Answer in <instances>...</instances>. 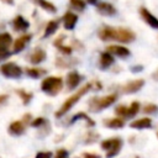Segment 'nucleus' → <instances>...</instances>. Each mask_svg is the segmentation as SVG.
I'll list each match as a JSON object with an SVG mask.
<instances>
[{
  "label": "nucleus",
  "instance_id": "nucleus-1",
  "mask_svg": "<svg viewBox=\"0 0 158 158\" xmlns=\"http://www.w3.org/2000/svg\"><path fill=\"white\" fill-rule=\"evenodd\" d=\"M91 86H93L91 83H88V84H85L83 88H80L75 94H73L72 96H69V98L63 102V105L60 106V109L56 112V116H57V117H60V116H63L65 112H68V111L80 100V98H81L83 95H85V94L91 89Z\"/></svg>",
  "mask_w": 158,
  "mask_h": 158
},
{
  "label": "nucleus",
  "instance_id": "nucleus-2",
  "mask_svg": "<svg viewBox=\"0 0 158 158\" xmlns=\"http://www.w3.org/2000/svg\"><path fill=\"white\" fill-rule=\"evenodd\" d=\"M62 88H63V80L59 77H47L41 83V90L49 96L57 95L62 90Z\"/></svg>",
  "mask_w": 158,
  "mask_h": 158
},
{
  "label": "nucleus",
  "instance_id": "nucleus-3",
  "mask_svg": "<svg viewBox=\"0 0 158 158\" xmlns=\"http://www.w3.org/2000/svg\"><path fill=\"white\" fill-rule=\"evenodd\" d=\"M101 148L106 151V158H112L122 148V139L120 137H112L101 142Z\"/></svg>",
  "mask_w": 158,
  "mask_h": 158
},
{
  "label": "nucleus",
  "instance_id": "nucleus-4",
  "mask_svg": "<svg viewBox=\"0 0 158 158\" xmlns=\"http://www.w3.org/2000/svg\"><path fill=\"white\" fill-rule=\"evenodd\" d=\"M116 99H117V95L116 94H110V95H106L104 98H94L90 101V110H93V111H100L102 109H106L111 104H114L116 101Z\"/></svg>",
  "mask_w": 158,
  "mask_h": 158
},
{
  "label": "nucleus",
  "instance_id": "nucleus-5",
  "mask_svg": "<svg viewBox=\"0 0 158 158\" xmlns=\"http://www.w3.org/2000/svg\"><path fill=\"white\" fill-rule=\"evenodd\" d=\"M0 70H1V74L4 77L11 78V79H17L22 75V69L16 63H12V62H7V63L1 64Z\"/></svg>",
  "mask_w": 158,
  "mask_h": 158
},
{
  "label": "nucleus",
  "instance_id": "nucleus-6",
  "mask_svg": "<svg viewBox=\"0 0 158 158\" xmlns=\"http://www.w3.org/2000/svg\"><path fill=\"white\" fill-rule=\"evenodd\" d=\"M135 40V33L127 28H116V38L115 41L122 43H130Z\"/></svg>",
  "mask_w": 158,
  "mask_h": 158
},
{
  "label": "nucleus",
  "instance_id": "nucleus-7",
  "mask_svg": "<svg viewBox=\"0 0 158 158\" xmlns=\"http://www.w3.org/2000/svg\"><path fill=\"white\" fill-rule=\"evenodd\" d=\"M139 15H141V17L143 19V21H144L148 26H151V27L158 30V19H157L156 16H153L146 7H141V9H139Z\"/></svg>",
  "mask_w": 158,
  "mask_h": 158
},
{
  "label": "nucleus",
  "instance_id": "nucleus-8",
  "mask_svg": "<svg viewBox=\"0 0 158 158\" xmlns=\"http://www.w3.org/2000/svg\"><path fill=\"white\" fill-rule=\"evenodd\" d=\"M143 85H144V80L143 79H135V80H131L127 84H125L122 86V91L127 93V94H132V93L138 91Z\"/></svg>",
  "mask_w": 158,
  "mask_h": 158
},
{
  "label": "nucleus",
  "instance_id": "nucleus-9",
  "mask_svg": "<svg viewBox=\"0 0 158 158\" xmlns=\"http://www.w3.org/2000/svg\"><path fill=\"white\" fill-rule=\"evenodd\" d=\"M30 40H31V35H30V33L22 35L21 37H19L17 40H15V42H14V44H12V52H14V53L21 52V51L27 46V43L30 42Z\"/></svg>",
  "mask_w": 158,
  "mask_h": 158
},
{
  "label": "nucleus",
  "instance_id": "nucleus-10",
  "mask_svg": "<svg viewBox=\"0 0 158 158\" xmlns=\"http://www.w3.org/2000/svg\"><path fill=\"white\" fill-rule=\"evenodd\" d=\"M107 51H109L111 54L117 56V57H120V58H127V57L131 54V52H130L128 48H126V47H123V46H118V44H111V46H109V47H107Z\"/></svg>",
  "mask_w": 158,
  "mask_h": 158
},
{
  "label": "nucleus",
  "instance_id": "nucleus-11",
  "mask_svg": "<svg viewBox=\"0 0 158 158\" xmlns=\"http://www.w3.org/2000/svg\"><path fill=\"white\" fill-rule=\"evenodd\" d=\"M77 21H78V15H75L72 11H67L63 16L64 28H67V30H73L77 25Z\"/></svg>",
  "mask_w": 158,
  "mask_h": 158
},
{
  "label": "nucleus",
  "instance_id": "nucleus-12",
  "mask_svg": "<svg viewBox=\"0 0 158 158\" xmlns=\"http://www.w3.org/2000/svg\"><path fill=\"white\" fill-rule=\"evenodd\" d=\"M99 37L102 41H111L116 38V28L110 27V26H104L99 31Z\"/></svg>",
  "mask_w": 158,
  "mask_h": 158
},
{
  "label": "nucleus",
  "instance_id": "nucleus-13",
  "mask_svg": "<svg viewBox=\"0 0 158 158\" xmlns=\"http://www.w3.org/2000/svg\"><path fill=\"white\" fill-rule=\"evenodd\" d=\"M28 26H30L28 21H27L23 16H21V15H17V16L12 20V27H14V30L17 31V32H22V31L27 30Z\"/></svg>",
  "mask_w": 158,
  "mask_h": 158
},
{
  "label": "nucleus",
  "instance_id": "nucleus-14",
  "mask_svg": "<svg viewBox=\"0 0 158 158\" xmlns=\"http://www.w3.org/2000/svg\"><path fill=\"white\" fill-rule=\"evenodd\" d=\"M96 10L99 14L104 16H112L116 14V9L110 2H100L96 5Z\"/></svg>",
  "mask_w": 158,
  "mask_h": 158
},
{
  "label": "nucleus",
  "instance_id": "nucleus-15",
  "mask_svg": "<svg viewBox=\"0 0 158 158\" xmlns=\"http://www.w3.org/2000/svg\"><path fill=\"white\" fill-rule=\"evenodd\" d=\"M81 80V75L78 73V72H70L68 75H67V86L69 90H73L74 88L78 86V84L80 83Z\"/></svg>",
  "mask_w": 158,
  "mask_h": 158
},
{
  "label": "nucleus",
  "instance_id": "nucleus-16",
  "mask_svg": "<svg viewBox=\"0 0 158 158\" xmlns=\"http://www.w3.org/2000/svg\"><path fill=\"white\" fill-rule=\"evenodd\" d=\"M114 62H115V58L109 51L100 53V68L101 69H107L111 64H114Z\"/></svg>",
  "mask_w": 158,
  "mask_h": 158
},
{
  "label": "nucleus",
  "instance_id": "nucleus-17",
  "mask_svg": "<svg viewBox=\"0 0 158 158\" xmlns=\"http://www.w3.org/2000/svg\"><path fill=\"white\" fill-rule=\"evenodd\" d=\"M131 128H137V130H143V128H149L152 127V120L149 117H142L138 118L136 121H133L132 123H130Z\"/></svg>",
  "mask_w": 158,
  "mask_h": 158
},
{
  "label": "nucleus",
  "instance_id": "nucleus-18",
  "mask_svg": "<svg viewBox=\"0 0 158 158\" xmlns=\"http://www.w3.org/2000/svg\"><path fill=\"white\" fill-rule=\"evenodd\" d=\"M25 131V125L22 121H14L9 126V133L12 136H20Z\"/></svg>",
  "mask_w": 158,
  "mask_h": 158
},
{
  "label": "nucleus",
  "instance_id": "nucleus-19",
  "mask_svg": "<svg viewBox=\"0 0 158 158\" xmlns=\"http://www.w3.org/2000/svg\"><path fill=\"white\" fill-rule=\"evenodd\" d=\"M44 59H46V52H44L43 49H41V48L35 49V51L31 53V56H30V62H31L32 64H40V63H42Z\"/></svg>",
  "mask_w": 158,
  "mask_h": 158
},
{
  "label": "nucleus",
  "instance_id": "nucleus-20",
  "mask_svg": "<svg viewBox=\"0 0 158 158\" xmlns=\"http://www.w3.org/2000/svg\"><path fill=\"white\" fill-rule=\"evenodd\" d=\"M104 125H105L106 127H109V128H115V130H116V128H122L123 125H125V122H123V120L120 118V117H112V118L105 120Z\"/></svg>",
  "mask_w": 158,
  "mask_h": 158
},
{
  "label": "nucleus",
  "instance_id": "nucleus-21",
  "mask_svg": "<svg viewBox=\"0 0 158 158\" xmlns=\"http://www.w3.org/2000/svg\"><path fill=\"white\" fill-rule=\"evenodd\" d=\"M63 38H64V36H60V37H58L56 41H54V46L59 49V52H62L63 54H70L72 53V47H68V46H64L63 43H62V41H63Z\"/></svg>",
  "mask_w": 158,
  "mask_h": 158
},
{
  "label": "nucleus",
  "instance_id": "nucleus-22",
  "mask_svg": "<svg viewBox=\"0 0 158 158\" xmlns=\"http://www.w3.org/2000/svg\"><path fill=\"white\" fill-rule=\"evenodd\" d=\"M26 74H27L30 78L38 79V78H41L43 74H46V70H44V69H41V68L32 67V68H26Z\"/></svg>",
  "mask_w": 158,
  "mask_h": 158
},
{
  "label": "nucleus",
  "instance_id": "nucleus-23",
  "mask_svg": "<svg viewBox=\"0 0 158 158\" xmlns=\"http://www.w3.org/2000/svg\"><path fill=\"white\" fill-rule=\"evenodd\" d=\"M12 44V37L7 32L0 33V48H9Z\"/></svg>",
  "mask_w": 158,
  "mask_h": 158
},
{
  "label": "nucleus",
  "instance_id": "nucleus-24",
  "mask_svg": "<svg viewBox=\"0 0 158 158\" xmlns=\"http://www.w3.org/2000/svg\"><path fill=\"white\" fill-rule=\"evenodd\" d=\"M31 1L35 2V4H37V5H40L42 9H44V10L48 11V12H56V11H57L56 6H54L52 2L47 1V0H31Z\"/></svg>",
  "mask_w": 158,
  "mask_h": 158
},
{
  "label": "nucleus",
  "instance_id": "nucleus-25",
  "mask_svg": "<svg viewBox=\"0 0 158 158\" xmlns=\"http://www.w3.org/2000/svg\"><path fill=\"white\" fill-rule=\"evenodd\" d=\"M58 30V21L57 20H51L44 28V37H48L51 35H53L56 31Z\"/></svg>",
  "mask_w": 158,
  "mask_h": 158
},
{
  "label": "nucleus",
  "instance_id": "nucleus-26",
  "mask_svg": "<svg viewBox=\"0 0 158 158\" xmlns=\"http://www.w3.org/2000/svg\"><path fill=\"white\" fill-rule=\"evenodd\" d=\"M78 120H85L89 126H94V125H95V122H94L86 114H84V112H78V114H75V115L70 118V123H74V122H77Z\"/></svg>",
  "mask_w": 158,
  "mask_h": 158
},
{
  "label": "nucleus",
  "instance_id": "nucleus-27",
  "mask_svg": "<svg viewBox=\"0 0 158 158\" xmlns=\"http://www.w3.org/2000/svg\"><path fill=\"white\" fill-rule=\"evenodd\" d=\"M16 93H17V95L21 98V100H22V102H23L25 105H27V104L32 100V94L28 93V91H26L25 89H17Z\"/></svg>",
  "mask_w": 158,
  "mask_h": 158
},
{
  "label": "nucleus",
  "instance_id": "nucleus-28",
  "mask_svg": "<svg viewBox=\"0 0 158 158\" xmlns=\"http://www.w3.org/2000/svg\"><path fill=\"white\" fill-rule=\"evenodd\" d=\"M138 111H139V102L138 101L131 102V105L128 106V118L133 117Z\"/></svg>",
  "mask_w": 158,
  "mask_h": 158
},
{
  "label": "nucleus",
  "instance_id": "nucleus-29",
  "mask_svg": "<svg viewBox=\"0 0 158 158\" xmlns=\"http://www.w3.org/2000/svg\"><path fill=\"white\" fill-rule=\"evenodd\" d=\"M116 114L120 117L128 118V107L127 106H123V105H120V106L116 107Z\"/></svg>",
  "mask_w": 158,
  "mask_h": 158
},
{
  "label": "nucleus",
  "instance_id": "nucleus-30",
  "mask_svg": "<svg viewBox=\"0 0 158 158\" xmlns=\"http://www.w3.org/2000/svg\"><path fill=\"white\" fill-rule=\"evenodd\" d=\"M69 2H70V5H72L75 10H78V11H83V10L85 9V2H84V0H69Z\"/></svg>",
  "mask_w": 158,
  "mask_h": 158
},
{
  "label": "nucleus",
  "instance_id": "nucleus-31",
  "mask_svg": "<svg viewBox=\"0 0 158 158\" xmlns=\"http://www.w3.org/2000/svg\"><path fill=\"white\" fill-rule=\"evenodd\" d=\"M143 111L146 114H157L158 112V106L156 104H147L143 107Z\"/></svg>",
  "mask_w": 158,
  "mask_h": 158
},
{
  "label": "nucleus",
  "instance_id": "nucleus-32",
  "mask_svg": "<svg viewBox=\"0 0 158 158\" xmlns=\"http://www.w3.org/2000/svg\"><path fill=\"white\" fill-rule=\"evenodd\" d=\"M46 122H47L46 118H43V117H37V118H35V120L31 122V126H32V127H40V126L44 125Z\"/></svg>",
  "mask_w": 158,
  "mask_h": 158
},
{
  "label": "nucleus",
  "instance_id": "nucleus-33",
  "mask_svg": "<svg viewBox=\"0 0 158 158\" xmlns=\"http://www.w3.org/2000/svg\"><path fill=\"white\" fill-rule=\"evenodd\" d=\"M10 56H11V52L9 51V48H0V62L9 58Z\"/></svg>",
  "mask_w": 158,
  "mask_h": 158
},
{
  "label": "nucleus",
  "instance_id": "nucleus-34",
  "mask_svg": "<svg viewBox=\"0 0 158 158\" xmlns=\"http://www.w3.org/2000/svg\"><path fill=\"white\" fill-rule=\"evenodd\" d=\"M54 158H68V152H67V149H64V148L58 149L57 153H56V156H54Z\"/></svg>",
  "mask_w": 158,
  "mask_h": 158
},
{
  "label": "nucleus",
  "instance_id": "nucleus-35",
  "mask_svg": "<svg viewBox=\"0 0 158 158\" xmlns=\"http://www.w3.org/2000/svg\"><path fill=\"white\" fill-rule=\"evenodd\" d=\"M98 138H99V135H98V133L93 135L91 132H89V133H88V136H86V138H85V142H86V143H91V142L96 141Z\"/></svg>",
  "mask_w": 158,
  "mask_h": 158
},
{
  "label": "nucleus",
  "instance_id": "nucleus-36",
  "mask_svg": "<svg viewBox=\"0 0 158 158\" xmlns=\"http://www.w3.org/2000/svg\"><path fill=\"white\" fill-rule=\"evenodd\" d=\"M35 158H52V153L48 151L47 152H38Z\"/></svg>",
  "mask_w": 158,
  "mask_h": 158
},
{
  "label": "nucleus",
  "instance_id": "nucleus-37",
  "mask_svg": "<svg viewBox=\"0 0 158 158\" xmlns=\"http://www.w3.org/2000/svg\"><path fill=\"white\" fill-rule=\"evenodd\" d=\"M83 157H84V158H101L100 156H98V154H95V153H89V152H85V153L83 154Z\"/></svg>",
  "mask_w": 158,
  "mask_h": 158
},
{
  "label": "nucleus",
  "instance_id": "nucleus-38",
  "mask_svg": "<svg viewBox=\"0 0 158 158\" xmlns=\"http://www.w3.org/2000/svg\"><path fill=\"white\" fill-rule=\"evenodd\" d=\"M143 69V67L142 65H136V67H131V72H133V73H136V72H141Z\"/></svg>",
  "mask_w": 158,
  "mask_h": 158
},
{
  "label": "nucleus",
  "instance_id": "nucleus-39",
  "mask_svg": "<svg viewBox=\"0 0 158 158\" xmlns=\"http://www.w3.org/2000/svg\"><path fill=\"white\" fill-rule=\"evenodd\" d=\"M9 99V95H0V106L2 104H5V101Z\"/></svg>",
  "mask_w": 158,
  "mask_h": 158
},
{
  "label": "nucleus",
  "instance_id": "nucleus-40",
  "mask_svg": "<svg viewBox=\"0 0 158 158\" xmlns=\"http://www.w3.org/2000/svg\"><path fill=\"white\" fill-rule=\"evenodd\" d=\"M152 77H153V79H154V80H158V69L152 74Z\"/></svg>",
  "mask_w": 158,
  "mask_h": 158
},
{
  "label": "nucleus",
  "instance_id": "nucleus-41",
  "mask_svg": "<svg viewBox=\"0 0 158 158\" xmlns=\"http://www.w3.org/2000/svg\"><path fill=\"white\" fill-rule=\"evenodd\" d=\"M89 4H91V5H95L96 2H98V0H86Z\"/></svg>",
  "mask_w": 158,
  "mask_h": 158
},
{
  "label": "nucleus",
  "instance_id": "nucleus-42",
  "mask_svg": "<svg viewBox=\"0 0 158 158\" xmlns=\"http://www.w3.org/2000/svg\"><path fill=\"white\" fill-rule=\"evenodd\" d=\"M4 2H6V4H9V5H11V4H14V0H2Z\"/></svg>",
  "mask_w": 158,
  "mask_h": 158
},
{
  "label": "nucleus",
  "instance_id": "nucleus-43",
  "mask_svg": "<svg viewBox=\"0 0 158 158\" xmlns=\"http://www.w3.org/2000/svg\"><path fill=\"white\" fill-rule=\"evenodd\" d=\"M157 136H158V132H157Z\"/></svg>",
  "mask_w": 158,
  "mask_h": 158
}]
</instances>
